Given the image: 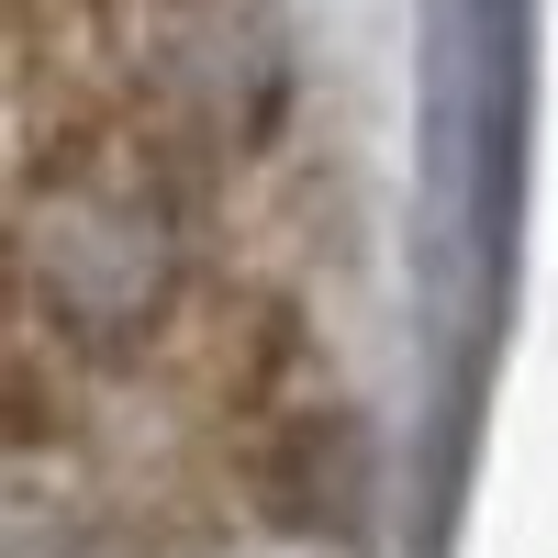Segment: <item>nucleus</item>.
<instances>
[{"mask_svg": "<svg viewBox=\"0 0 558 558\" xmlns=\"http://www.w3.org/2000/svg\"><path fill=\"white\" fill-rule=\"evenodd\" d=\"M34 279L45 302H57V324H78V336H134L168 279H179V235H168V202L146 168L123 157H89V168H57V191L34 202Z\"/></svg>", "mask_w": 558, "mask_h": 558, "instance_id": "obj_1", "label": "nucleus"}]
</instances>
